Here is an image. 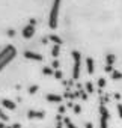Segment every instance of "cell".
Returning a JSON list of instances; mask_svg holds the SVG:
<instances>
[{
	"label": "cell",
	"mask_w": 122,
	"mask_h": 128,
	"mask_svg": "<svg viewBox=\"0 0 122 128\" xmlns=\"http://www.w3.org/2000/svg\"><path fill=\"white\" fill-rule=\"evenodd\" d=\"M104 71H106V72H110V74H112V72H113L114 70H113V66H110V65H106V66H104Z\"/></svg>",
	"instance_id": "17"
},
{
	"label": "cell",
	"mask_w": 122,
	"mask_h": 128,
	"mask_svg": "<svg viewBox=\"0 0 122 128\" xmlns=\"http://www.w3.org/2000/svg\"><path fill=\"white\" fill-rule=\"evenodd\" d=\"M114 60H116L114 54H112V53L106 54V65H110V66H113V63H114Z\"/></svg>",
	"instance_id": "6"
},
{
	"label": "cell",
	"mask_w": 122,
	"mask_h": 128,
	"mask_svg": "<svg viewBox=\"0 0 122 128\" xmlns=\"http://www.w3.org/2000/svg\"><path fill=\"white\" fill-rule=\"evenodd\" d=\"M24 57H26V59H30V60H38V62H41V60L44 59L42 54L35 53V51H24Z\"/></svg>",
	"instance_id": "4"
},
{
	"label": "cell",
	"mask_w": 122,
	"mask_h": 128,
	"mask_svg": "<svg viewBox=\"0 0 122 128\" xmlns=\"http://www.w3.org/2000/svg\"><path fill=\"white\" fill-rule=\"evenodd\" d=\"M2 102H3V106H5L6 108H11V110H12V108H15V104H14L12 101H9V100H3Z\"/></svg>",
	"instance_id": "10"
},
{
	"label": "cell",
	"mask_w": 122,
	"mask_h": 128,
	"mask_svg": "<svg viewBox=\"0 0 122 128\" xmlns=\"http://www.w3.org/2000/svg\"><path fill=\"white\" fill-rule=\"evenodd\" d=\"M8 35H9V36H14V35H15V30H14V29L8 30Z\"/></svg>",
	"instance_id": "21"
},
{
	"label": "cell",
	"mask_w": 122,
	"mask_h": 128,
	"mask_svg": "<svg viewBox=\"0 0 122 128\" xmlns=\"http://www.w3.org/2000/svg\"><path fill=\"white\" fill-rule=\"evenodd\" d=\"M59 53H60V45H56V44H54L53 48H51V56L56 59V57L59 56Z\"/></svg>",
	"instance_id": "8"
},
{
	"label": "cell",
	"mask_w": 122,
	"mask_h": 128,
	"mask_svg": "<svg viewBox=\"0 0 122 128\" xmlns=\"http://www.w3.org/2000/svg\"><path fill=\"white\" fill-rule=\"evenodd\" d=\"M59 66H60L59 60H57V59H54V60H53V63H51V68H53V70L56 71V70H59Z\"/></svg>",
	"instance_id": "14"
},
{
	"label": "cell",
	"mask_w": 122,
	"mask_h": 128,
	"mask_svg": "<svg viewBox=\"0 0 122 128\" xmlns=\"http://www.w3.org/2000/svg\"><path fill=\"white\" fill-rule=\"evenodd\" d=\"M15 54H17V50L12 45H8V47H5L2 51H0V71H2L8 63L15 57Z\"/></svg>",
	"instance_id": "1"
},
{
	"label": "cell",
	"mask_w": 122,
	"mask_h": 128,
	"mask_svg": "<svg viewBox=\"0 0 122 128\" xmlns=\"http://www.w3.org/2000/svg\"><path fill=\"white\" fill-rule=\"evenodd\" d=\"M86 89H88V92H89V94H94V84H92L90 82H88V83H86Z\"/></svg>",
	"instance_id": "15"
},
{
	"label": "cell",
	"mask_w": 122,
	"mask_h": 128,
	"mask_svg": "<svg viewBox=\"0 0 122 128\" xmlns=\"http://www.w3.org/2000/svg\"><path fill=\"white\" fill-rule=\"evenodd\" d=\"M42 74L44 76H54V70L51 66H44L42 68Z\"/></svg>",
	"instance_id": "9"
},
{
	"label": "cell",
	"mask_w": 122,
	"mask_h": 128,
	"mask_svg": "<svg viewBox=\"0 0 122 128\" xmlns=\"http://www.w3.org/2000/svg\"><path fill=\"white\" fill-rule=\"evenodd\" d=\"M118 113H119V116L122 118V104H118Z\"/></svg>",
	"instance_id": "20"
},
{
	"label": "cell",
	"mask_w": 122,
	"mask_h": 128,
	"mask_svg": "<svg viewBox=\"0 0 122 128\" xmlns=\"http://www.w3.org/2000/svg\"><path fill=\"white\" fill-rule=\"evenodd\" d=\"M47 100H48V101L59 102V101H60V96H59V95H53V94H50V95H47Z\"/></svg>",
	"instance_id": "12"
},
{
	"label": "cell",
	"mask_w": 122,
	"mask_h": 128,
	"mask_svg": "<svg viewBox=\"0 0 122 128\" xmlns=\"http://www.w3.org/2000/svg\"><path fill=\"white\" fill-rule=\"evenodd\" d=\"M54 77H56V78H62V77H64L62 71H60V70H56V71H54Z\"/></svg>",
	"instance_id": "16"
},
{
	"label": "cell",
	"mask_w": 122,
	"mask_h": 128,
	"mask_svg": "<svg viewBox=\"0 0 122 128\" xmlns=\"http://www.w3.org/2000/svg\"><path fill=\"white\" fill-rule=\"evenodd\" d=\"M86 70H88V74H94V71H95V63H94V59L92 57H88L86 59Z\"/></svg>",
	"instance_id": "5"
},
{
	"label": "cell",
	"mask_w": 122,
	"mask_h": 128,
	"mask_svg": "<svg viewBox=\"0 0 122 128\" xmlns=\"http://www.w3.org/2000/svg\"><path fill=\"white\" fill-rule=\"evenodd\" d=\"M112 78H113V80H120V78H122V72L118 71V70H114V71L112 72Z\"/></svg>",
	"instance_id": "11"
},
{
	"label": "cell",
	"mask_w": 122,
	"mask_h": 128,
	"mask_svg": "<svg viewBox=\"0 0 122 128\" xmlns=\"http://www.w3.org/2000/svg\"><path fill=\"white\" fill-rule=\"evenodd\" d=\"M98 86H100V88H104V86H106V80H104V78H100V80H98Z\"/></svg>",
	"instance_id": "18"
},
{
	"label": "cell",
	"mask_w": 122,
	"mask_h": 128,
	"mask_svg": "<svg viewBox=\"0 0 122 128\" xmlns=\"http://www.w3.org/2000/svg\"><path fill=\"white\" fill-rule=\"evenodd\" d=\"M29 116H30V118H42L44 113H42V112H30Z\"/></svg>",
	"instance_id": "13"
},
{
	"label": "cell",
	"mask_w": 122,
	"mask_h": 128,
	"mask_svg": "<svg viewBox=\"0 0 122 128\" xmlns=\"http://www.w3.org/2000/svg\"><path fill=\"white\" fill-rule=\"evenodd\" d=\"M48 39H50V41H53L56 45H62V44H64V41L60 39L59 36H56V35H50V36H48Z\"/></svg>",
	"instance_id": "7"
},
{
	"label": "cell",
	"mask_w": 122,
	"mask_h": 128,
	"mask_svg": "<svg viewBox=\"0 0 122 128\" xmlns=\"http://www.w3.org/2000/svg\"><path fill=\"white\" fill-rule=\"evenodd\" d=\"M21 35H23V38H26V39H30V38H33V35H35V26L29 23L26 27H23V30H21Z\"/></svg>",
	"instance_id": "3"
},
{
	"label": "cell",
	"mask_w": 122,
	"mask_h": 128,
	"mask_svg": "<svg viewBox=\"0 0 122 128\" xmlns=\"http://www.w3.org/2000/svg\"><path fill=\"white\" fill-rule=\"evenodd\" d=\"M74 57V70H72V78L77 80L80 77V68H82V54L78 51H72Z\"/></svg>",
	"instance_id": "2"
},
{
	"label": "cell",
	"mask_w": 122,
	"mask_h": 128,
	"mask_svg": "<svg viewBox=\"0 0 122 128\" xmlns=\"http://www.w3.org/2000/svg\"><path fill=\"white\" fill-rule=\"evenodd\" d=\"M36 90H38V86H32V88L29 89V92H30V94H35Z\"/></svg>",
	"instance_id": "19"
}]
</instances>
